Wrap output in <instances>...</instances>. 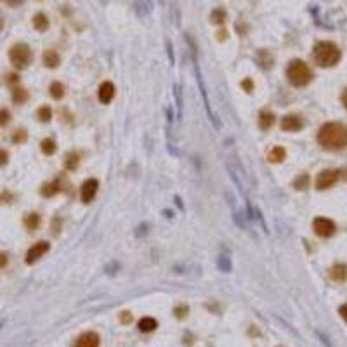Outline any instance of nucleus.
I'll use <instances>...</instances> for the list:
<instances>
[{"mask_svg": "<svg viewBox=\"0 0 347 347\" xmlns=\"http://www.w3.org/2000/svg\"><path fill=\"white\" fill-rule=\"evenodd\" d=\"M318 143L326 151H342L347 148V125L328 122L318 132Z\"/></svg>", "mask_w": 347, "mask_h": 347, "instance_id": "nucleus-1", "label": "nucleus"}, {"mask_svg": "<svg viewBox=\"0 0 347 347\" xmlns=\"http://www.w3.org/2000/svg\"><path fill=\"white\" fill-rule=\"evenodd\" d=\"M313 58H315L316 64L321 66V68H333V66L339 64L340 58H342V52H340V49L333 42L321 40L313 49Z\"/></svg>", "mask_w": 347, "mask_h": 347, "instance_id": "nucleus-2", "label": "nucleus"}, {"mask_svg": "<svg viewBox=\"0 0 347 347\" xmlns=\"http://www.w3.org/2000/svg\"><path fill=\"white\" fill-rule=\"evenodd\" d=\"M286 78L293 87H306L313 82L315 75L311 71V68L302 61V59H293L290 61L288 68H286Z\"/></svg>", "mask_w": 347, "mask_h": 347, "instance_id": "nucleus-3", "label": "nucleus"}, {"mask_svg": "<svg viewBox=\"0 0 347 347\" xmlns=\"http://www.w3.org/2000/svg\"><path fill=\"white\" fill-rule=\"evenodd\" d=\"M9 59H11L14 68L25 69L32 63V51H30V47L26 44H16L9 51Z\"/></svg>", "mask_w": 347, "mask_h": 347, "instance_id": "nucleus-4", "label": "nucleus"}, {"mask_svg": "<svg viewBox=\"0 0 347 347\" xmlns=\"http://www.w3.org/2000/svg\"><path fill=\"white\" fill-rule=\"evenodd\" d=\"M339 177H340V170H337V168H326V170L319 172L318 177H316V189L319 191L330 189L339 181Z\"/></svg>", "mask_w": 347, "mask_h": 347, "instance_id": "nucleus-5", "label": "nucleus"}, {"mask_svg": "<svg viewBox=\"0 0 347 347\" xmlns=\"http://www.w3.org/2000/svg\"><path fill=\"white\" fill-rule=\"evenodd\" d=\"M313 229H315V233L318 234V236L330 238L335 234L337 226L332 219H326V217H316V219L313 221Z\"/></svg>", "mask_w": 347, "mask_h": 347, "instance_id": "nucleus-6", "label": "nucleus"}, {"mask_svg": "<svg viewBox=\"0 0 347 347\" xmlns=\"http://www.w3.org/2000/svg\"><path fill=\"white\" fill-rule=\"evenodd\" d=\"M49 249H51V245H49L47 241H38V243H35V245L28 250V253H26V264H35L40 257H44L45 253L49 252Z\"/></svg>", "mask_w": 347, "mask_h": 347, "instance_id": "nucleus-7", "label": "nucleus"}, {"mask_svg": "<svg viewBox=\"0 0 347 347\" xmlns=\"http://www.w3.org/2000/svg\"><path fill=\"white\" fill-rule=\"evenodd\" d=\"M97 188H99V183L95 179H87L84 184H82V189H80V198L84 203H91L92 200L95 198L97 194Z\"/></svg>", "mask_w": 347, "mask_h": 347, "instance_id": "nucleus-8", "label": "nucleus"}, {"mask_svg": "<svg viewBox=\"0 0 347 347\" xmlns=\"http://www.w3.org/2000/svg\"><path fill=\"white\" fill-rule=\"evenodd\" d=\"M282 128L285 132H299L304 128V120L300 115H285L282 118Z\"/></svg>", "mask_w": 347, "mask_h": 347, "instance_id": "nucleus-9", "label": "nucleus"}, {"mask_svg": "<svg viewBox=\"0 0 347 347\" xmlns=\"http://www.w3.org/2000/svg\"><path fill=\"white\" fill-rule=\"evenodd\" d=\"M99 335L95 332H85L75 340V346L73 347H99Z\"/></svg>", "mask_w": 347, "mask_h": 347, "instance_id": "nucleus-10", "label": "nucleus"}, {"mask_svg": "<svg viewBox=\"0 0 347 347\" xmlns=\"http://www.w3.org/2000/svg\"><path fill=\"white\" fill-rule=\"evenodd\" d=\"M330 278L337 283H344L347 282V264L337 262L330 267Z\"/></svg>", "mask_w": 347, "mask_h": 347, "instance_id": "nucleus-11", "label": "nucleus"}, {"mask_svg": "<svg viewBox=\"0 0 347 347\" xmlns=\"http://www.w3.org/2000/svg\"><path fill=\"white\" fill-rule=\"evenodd\" d=\"M113 97H115V85L111 82H102L101 87H99V101L102 104H108V102H111Z\"/></svg>", "mask_w": 347, "mask_h": 347, "instance_id": "nucleus-12", "label": "nucleus"}, {"mask_svg": "<svg viewBox=\"0 0 347 347\" xmlns=\"http://www.w3.org/2000/svg\"><path fill=\"white\" fill-rule=\"evenodd\" d=\"M257 64L262 69H269V68H273V64H274V58L269 54V51L260 49V51L257 52Z\"/></svg>", "mask_w": 347, "mask_h": 347, "instance_id": "nucleus-13", "label": "nucleus"}, {"mask_svg": "<svg viewBox=\"0 0 347 347\" xmlns=\"http://www.w3.org/2000/svg\"><path fill=\"white\" fill-rule=\"evenodd\" d=\"M42 61H44V64L47 66V68H58L59 63H61V58H59V54L56 51L47 49V51L44 52V56H42Z\"/></svg>", "mask_w": 347, "mask_h": 347, "instance_id": "nucleus-14", "label": "nucleus"}, {"mask_svg": "<svg viewBox=\"0 0 347 347\" xmlns=\"http://www.w3.org/2000/svg\"><path fill=\"white\" fill-rule=\"evenodd\" d=\"M151 9H153V2H151V0H135L134 2V11L137 12V16H141V18L150 14Z\"/></svg>", "mask_w": 347, "mask_h": 347, "instance_id": "nucleus-15", "label": "nucleus"}, {"mask_svg": "<svg viewBox=\"0 0 347 347\" xmlns=\"http://www.w3.org/2000/svg\"><path fill=\"white\" fill-rule=\"evenodd\" d=\"M286 158V151L285 148L282 146H274L273 150L269 151V155H267V160L271 161V163H280V161H283Z\"/></svg>", "mask_w": 347, "mask_h": 347, "instance_id": "nucleus-16", "label": "nucleus"}, {"mask_svg": "<svg viewBox=\"0 0 347 347\" xmlns=\"http://www.w3.org/2000/svg\"><path fill=\"white\" fill-rule=\"evenodd\" d=\"M33 28L37 30V32H47L49 30V18L44 12L35 14V18H33Z\"/></svg>", "mask_w": 347, "mask_h": 347, "instance_id": "nucleus-17", "label": "nucleus"}, {"mask_svg": "<svg viewBox=\"0 0 347 347\" xmlns=\"http://www.w3.org/2000/svg\"><path fill=\"white\" fill-rule=\"evenodd\" d=\"M274 113H271V111H262L259 117V127L262 128V130H269L271 127L274 125Z\"/></svg>", "mask_w": 347, "mask_h": 347, "instance_id": "nucleus-18", "label": "nucleus"}, {"mask_svg": "<svg viewBox=\"0 0 347 347\" xmlns=\"http://www.w3.org/2000/svg\"><path fill=\"white\" fill-rule=\"evenodd\" d=\"M137 326H139V330H141V332H153V330H157V326H158V321L155 318H143L141 319V321L137 323Z\"/></svg>", "mask_w": 347, "mask_h": 347, "instance_id": "nucleus-19", "label": "nucleus"}, {"mask_svg": "<svg viewBox=\"0 0 347 347\" xmlns=\"http://www.w3.org/2000/svg\"><path fill=\"white\" fill-rule=\"evenodd\" d=\"M80 165V155L78 153H68L64 158V168L68 170H77Z\"/></svg>", "mask_w": 347, "mask_h": 347, "instance_id": "nucleus-20", "label": "nucleus"}, {"mask_svg": "<svg viewBox=\"0 0 347 347\" xmlns=\"http://www.w3.org/2000/svg\"><path fill=\"white\" fill-rule=\"evenodd\" d=\"M25 226L28 227L30 231H35L38 226H40V216L37 212H32L25 217Z\"/></svg>", "mask_w": 347, "mask_h": 347, "instance_id": "nucleus-21", "label": "nucleus"}, {"mask_svg": "<svg viewBox=\"0 0 347 347\" xmlns=\"http://www.w3.org/2000/svg\"><path fill=\"white\" fill-rule=\"evenodd\" d=\"M12 101H14L16 104H25V102L28 101V92H26V89L14 87V91H12Z\"/></svg>", "mask_w": 347, "mask_h": 347, "instance_id": "nucleus-22", "label": "nucleus"}, {"mask_svg": "<svg viewBox=\"0 0 347 347\" xmlns=\"http://www.w3.org/2000/svg\"><path fill=\"white\" fill-rule=\"evenodd\" d=\"M293 188H295L297 191H304L309 188V176L307 174H300L299 177H295V181H293Z\"/></svg>", "mask_w": 347, "mask_h": 347, "instance_id": "nucleus-23", "label": "nucleus"}, {"mask_svg": "<svg viewBox=\"0 0 347 347\" xmlns=\"http://www.w3.org/2000/svg\"><path fill=\"white\" fill-rule=\"evenodd\" d=\"M49 92H51V95L54 99H61L63 95H64V85H63L61 82H54V84H51V87H49Z\"/></svg>", "mask_w": 347, "mask_h": 347, "instance_id": "nucleus-24", "label": "nucleus"}, {"mask_svg": "<svg viewBox=\"0 0 347 347\" xmlns=\"http://www.w3.org/2000/svg\"><path fill=\"white\" fill-rule=\"evenodd\" d=\"M59 191V184L56 183H47V184H44V188H42V194H44L45 198H49V196H54L56 193Z\"/></svg>", "mask_w": 347, "mask_h": 347, "instance_id": "nucleus-25", "label": "nucleus"}, {"mask_svg": "<svg viewBox=\"0 0 347 347\" xmlns=\"http://www.w3.org/2000/svg\"><path fill=\"white\" fill-rule=\"evenodd\" d=\"M37 117H38V120H40V122H44V124H47V122H51V118H52V110H51V108H49V106H42V108H38Z\"/></svg>", "mask_w": 347, "mask_h": 347, "instance_id": "nucleus-26", "label": "nucleus"}, {"mask_svg": "<svg viewBox=\"0 0 347 347\" xmlns=\"http://www.w3.org/2000/svg\"><path fill=\"white\" fill-rule=\"evenodd\" d=\"M217 267H219L222 273H229L231 271V260H229V257H226V255H219L217 257Z\"/></svg>", "mask_w": 347, "mask_h": 347, "instance_id": "nucleus-27", "label": "nucleus"}, {"mask_svg": "<svg viewBox=\"0 0 347 347\" xmlns=\"http://www.w3.org/2000/svg\"><path fill=\"white\" fill-rule=\"evenodd\" d=\"M210 21L216 23V25H222V23L226 21V12H224L222 9H216V11L210 14Z\"/></svg>", "mask_w": 347, "mask_h": 347, "instance_id": "nucleus-28", "label": "nucleus"}, {"mask_svg": "<svg viewBox=\"0 0 347 347\" xmlns=\"http://www.w3.org/2000/svg\"><path fill=\"white\" fill-rule=\"evenodd\" d=\"M42 151L45 155H54L56 153V143L52 139H44L42 141Z\"/></svg>", "mask_w": 347, "mask_h": 347, "instance_id": "nucleus-29", "label": "nucleus"}, {"mask_svg": "<svg viewBox=\"0 0 347 347\" xmlns=\"http://www.w3.org/2000/svg\"><path fill=\"white\" fill-rule=\"evenodd\" d=\"M174 95H176V99H177V118L181 120V117H183V95H181L179 85L174 87Z\"/></svg>", "mask_w": 347, "mask_h": 347, "instance_id": "nucleus-30", "label": "nucleus"}, {"mask_svg": "<svg viewBox=\"0 0 347 347\" xmlns=\"http://www.w3.org/2000/svg\"><path fill=\"white\" fill-rule=\"evenodd\" d=\"M26 137H28V134H26L25 128H19V130H16V132H14V135H12V141L19 144V143H25Z\"/></svg>", "mask_w": 347, "mask_h": 347, "instance_id": "nucleus-31", "label": "nucleus"}, {"mask_svg": "<svg viewBox=\"0 0 347 347\" xmlns=\"http://www.w3.org/2000/svg\"><path fill=\"white\" fill-rule=\"evenodd\" d=\"M11 122V113L9 110H0V127H4Z\"/></svg>", "mask_w": 347, "mask_h": 347, "instance_id": "nucleus-32", "label": "nucleus"}, {"mask_svg": "<svg viewBox=\"0 0 347 347\" xmlns=\"http://www.w3.org/2000/svg\"><path fill=\"white\" fill-rule=\"evenodd\" d=\"M241 87L245 89L247 92H252L253 91V82L250 80V78H245V80L241 82Z\"/></svg>", "mask_w": 347, "mask_h": 347, "instance_id": "nucleus-33", "label": "nucleus"}, {"mask_svg": "<svg viewBox=\"0 0 347 347\" xmlns=\"http://www.w3.org/2000/svg\"><path fill=\"white\" fill-rule=\"evenodd\" d=\"M5 5H9V7H19V5L25 2V0H2Z\"/></svg>", "mask_w": 347, "mask_h": 347, "instance_id": "nucleus-34", "label": "nucleus"}, {"mask_svg": "<svg viewBox=\"0 0 347 347\" xmlns=\"http://www.w3.org/2000/svg\"><path fill=\"white\" fill-rule=\"evenodd\" d=\"M7 160H9L7 151H5V150H0V167H4V165L7 163Z\"/></svg>", "mask_w": 347, "mask_h": 347, "instance_id": "nucleus-35", "label": "nucleus"}, {"mask_svg": "<svg viewBox=\"0 0 347 347\" xmlns=\"http://www.w3.org/2000/svg\"><path fill=\"white\" fill-rule=\"evenodd\" d=\"M339 315H340V318L347 323V304H342V306L339 307Z\"/></svg>", "mask_w": 347, "mask_h": 347, "instance_id": "nucleus-36", "label": "nucleus"}, {"mask_svg": "<svg viewBox=\"0 0 347 347\" xmlns=\"http://www.w3.org/2000/svg\"><path fill=\"white\" fill-rule=\"evenodd\" d=\"M7 260H9L7 253L0 252V269H2V267H5V266H7Z\"/></svg>", "mask_w": 347, "mask_h": 347, "instance_id": "nucleus-37", "label": "nucleus"}, {"mask_svg": "<svg viewBox=\"0 0 347 347\" xmlns=\"http://www.w3.org/2000/svg\"><path fill=\"white\" fill-rule=\"evenodd\" d=\"M186 311H188V307H177L176 315L179 316V318H184V316H186Z\"/></svg>", "mask_w": 347, "mask_h": 347, "instance_id": "nucleus-38", "label": "nucleus"}, {"mask_svg": "<svg viewBox=\"0 0 347 347\" xmlns=\"http://www.w3.org/2000/svg\"><path fill=\"white\" fill-rule=\"evenodd\" d=\"M19 80V77L16 73H11V75H7V82L9 84H16V82Z\"/></svg>", "mask_w": 347, "mask_h": 347, "instance_id": "nucleus-39", "label": "nucleus"}, {"mask_svg": "<svg viewBox=\"0 0 347 347\" xmlns=\"http://www.w3.org/2000/svg\"><path fill=\"white\" fill-rule=\"evenodd\" d=\"M340 99H342V104L347 108V89H344V92H342V95H340Z\"/></svg>", "mask_w": 347, "mask_h": 347, "instance_id": "nucleus-40", "label": "nucleus"}, {"mask_svg": "<svg viewBox=\"0 0 347 347\" xmlns=\"http://www.w3.org/2000/svg\"><path fill=\"white\" fill-rule=\"evenodd\" d=\"M2 30H4V16L0 14V32H2Z\"/></svg>", "mask_w": 347, "mask_h": 347, "instance_id": "nucleus-41", "label": "nucleus"}, {"mask_svg": "<svg viewBox=\"0 0 347 347\" xmlns=\"http://www.w3.org/2000/svg\"><path fill=\"white\" fill-rule=\"evenodd\" d=\"M99 2H101L102 5H106V4H108V0H99Z\"/></svg>", "mask_w": 347, "mask_h": 347, "instance_id": "nucleus-42", "label": "nucleus"}, {"mask_svg": "<svg viewBox=\"0 0 347 347\" xmlns=\"http://www.w3.org/2000/svg\"><path fill=\"white\" fill-rule=\"evenodd\" d=\"M346 177H347V172H346Z\"/></svg>", "mask_w": 347, "mask_h": 347, "instance_id": "nucleus-43", "label": "nucleus"}]
</instances>
